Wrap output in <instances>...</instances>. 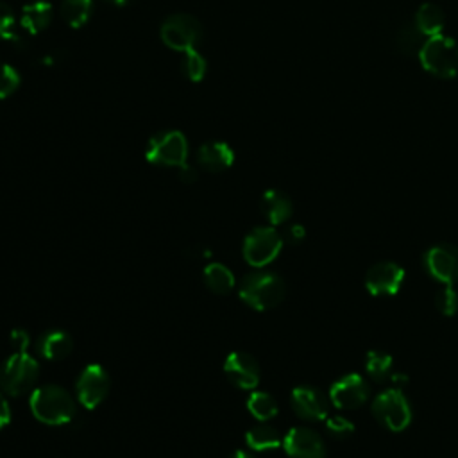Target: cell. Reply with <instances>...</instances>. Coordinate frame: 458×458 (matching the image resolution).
Listing matches in <instances>:
<instances>
[{
	"mask_svg": "<svg viewBox=\"0 0 458 458\" xmlns=\"http://www.w3.org/2000/svg\"><path fill=\"white\" fill-rule=\"evenodd\" d=\"M30 413L47 426H63L75 419L77 401L61 385L47 383L36 386L29 397Z\"/></svg>",
	"mask_w": 458,
	"mask_h": 458,
	"instance_id": "6da1fadb",
	"label": "cell"
},
{
	"mask_svg": "<svg viewBox=\"0 0 458 458\" xmlns=\"http://www.w3.org/2000/svg\"><path fill=\"white\" fill-rule=\"evenodd\" d=\"M238 295L249 308L265 311L277 306L284 299L286 286L277 274L258 268L240 281Z\"/></svg>",
	"mask_w": 458,
	"mask_h": 458,
	"instance_id": "7a4b0ae2",
	"label": "cell"
},
{
	"mask_svg": "<svg viewBox=\"0 0 458 458\" xmlns=\"http://www.w3.org/2000/svg\"><path fill=\"white\" fill-rule=\"evenodd\" d=\"M39 376V363L29 349H13V354L0 367V390L18 397L32 392Z\"/></svg>",
	"mask_w": 458,
	"mask_h": 458,
	"instance_id": "3957f363",
	"label": "cell"
},
{
	"mask_svg": "<svg viewBox=\"0 0 458 458\" xmlns=\"http://www.w3.org/2000/svg\"><path fill=\"white\" fill-rule=\"evenodd\" d=\"M419 59L426 72L442 79H453L458 75V41L442 34L428 38L419 52Z\"/></svg>",
	"mask_w": 458,
	"mask_h": 458,
	"instance_id": "277c9868",
	"label": "cell"
},
{
	"mask_svg": "<svg viewBox=\"0 0 458 458\" xmlns=\"http://www.w3.org/2000/svg\"><path fill=\"white\" fill-rule=\"evenodd\" d=\"M372 413L381 426L390 431H403L410 426L413 411L408 397L399 388H388L372 401Z\"/></svg>",
	"mask_w": 458,
	"mask_h": 458,
	"instance_id": "5b68a950",
	"label": "cell"
},
{
	"mask_svg": "<svg viewBox=\"0 0 458 458\" xmlns=\"http://www.w3.org/2000/svg\"><path fill=\"white\" fill-rule=\"evenodd\" d=\"M281 247L283 236L279 234V231L272 225H259L245 236L242 254L250 267L263 268L279 256Z\"/></svg>",
	"mask_w": 458,
	"mask_h": 458,
	"instance_id": "8992f818",
	"label": "cell"
},
{
	"mask_svg": "<svg viewBox=\"0 0 458 458\" xmlns=\"http://www.w3.org/2000/svg\"><path fill=\"white\" fill-rule=\"evenodd\" d=\"M145 157L157 166L181 168L188 159V141L179 131L159 132L148 140Z\"/></svg>",
	"mask_w": 458,
	"mask_h": 458,
	"instance_id": "52a82bcc",
	"label": "cell"
},
{
	"mask_svg": "<svg viewBox=\"0 0 458 458\" xmlns=\"http://www.w3.org/2000/svg\"><path fill=\"white\" fill-rule=\"evenodd\" d=\"M161 39L163 43L179 52H188L197 48L202 39V25L195 16L179 13L168 16L161 25Z\"/></svg>",
	"mask_w": 458,
	"mask_h": 458,
	"instance_id": "ba28073f",
	"label": "cell"
},
{
	"mask_svg": "<svg viewBox=\"0 0 458 458\" xmlns=\"http://www.w3.org/2000/svg\"><path fill=\"white\" fill-rule=\"evenodd\" d=\"M75 394H77V401L88 410H93L98 404H102L109 394L107 370L98 363L86 365L77 376Z\"/></svg>",
	"mask_w": 458,
	"mask_h": 458,
	"instance_id": "9c48e42d",
	"label": "cell"
},
{
	"mask_svg": "<svg viewBox=\"0 0 458 458\" xmlns=\"http://www.w3.org/2000/svg\"><path fill=\"white\" fill-rule=\"evenodd\" d=\"M426 272L442 284H454L458 281V247L451 243H438L429 247L422 258Z\"/></svg>",
	"mask_w": 458,
	"mask_h": 458,
	"instance_id": "30bf717a",
	"label": "cell"
},
{
	"mask_svg": "<svg viewBox=\"0 0 458 458\" xmlns=\"http://www.w3.org/2000/svg\"><path fill=\"white\" fill-rule=\"evenodd\" d=\"M369 383L360 374H345L338 377L329 388V399L336 408L352 410L369 399Z\"/></svg>",
	"mask_w": 458,
	"mask_h": 458,
	"instance_id": "8fae6325",
	"label": "cell"
},
{
	"mask_svg": "<svg viewBox=\"0 0 458 458\" xmlns=\"http://www.w3.org/2000/svg\"><path fill=\"white\" fill-rule=\"evenodd\" d=\"M283 449L290 458H324L326 444L322 437L306 426H295L283 437Z\"/></svg>",
	"mask_w": 458,
	"mask_h": 458,
	"instance_id": "7c38bea8",
	"label": "cell"
},
{
	"mask_svg": "<svg viewBox=\"0 0 458 458\" xmlns=\"http://www.w3.org/2000/svg\"><path fill=\"white\" fill-rule=\"evenodd\" d=\"M224 374L231 385L242 390L256 388L261 376L256 358L243 351H234L225 358Z\"/></svg>",
	"mask_w": 458,
	"mask_h": 458,
	"instance_id": "4fadbf2b",
	"label": "cell"
},
{
	"mask_svg": "<svg viewBox=\"0 0 458 458\" xmlns=\"http://www.w3.org/2000/svg\"><path fill=\"white\" fill-rule=\"evenodd\" d=\"M404 281V270L394 261H379L365 274V288L372 295H395Z\"/></svg>",
	"mask_w": 458,
	"mask_h": 458,
	"instance_id": "5bb4252c",
	"label": "cell"
},
{
	"mask_svg": "<svg viewBox=\"0 0 458 458\" xmlns=\"http://www.w3.org/2000/svg\"><path fill=\"white\" fill-rule=\"evenodd\" d=\"M292 408L297 417L304 420H324L327 417L329 403L327 397L315 386L301 385L292 390Z\"/></svg>",
	"mask_w": 458,
	"mask_h": 458,
	"instance_id": "9a60e30c",
	"label": "cell"
},
{
	"mask_svg": "<svg viewBox=\"0 0 458 458\" xmlns=\"http://www.w3.org/2000/svg\"><path fill=\"white\" fill-rule=\"evenodd\" d=\"M199 165L213 174L227 170L234 161L233 148L224 141H209L204 143L197 152Z\"/></svg>",
	"mask_w": 458,
	"mask_h": 458,
	"instance_id": "2e32d148",
	"label": "cell"
},
{
	"mask_svg": "<svg viewBox=\"0 0 458 458\" xmlns=\"http://www.w3.org/2000/svg\"><path fill=\"white\" fill-rule=\"evenodd\" d=\"M73 349V338L64 329L45 331L38 340V352L48 361H59L66 358Z\"/></svg>",
	"mask_w": 458,
	"mask_h": 458,
	"instance_id": "e0dca14e",
	"label": "cell"
},
{
	"mask_svg": "<svg viewBox=\"0 0 458 458\" xmlns=\"http://www.w3.org/2000/svg\"><path fill=\"white\" fill-rule=\"evenodd\" d=\"M259 209H261L263 216L270 222V225H279V224H284L292 216L293 204L286 193H283L279 190H267L261 195Z\"/></svg>",
	"mask_w": 458,
	"mask_h": 458,
	"instance_id": "ac0fdd59",
	"label": "cell"
},
{
	"mask_svg": "<svg viewBox=\"0 0 458 458\" xmlns=\"http://www.w3.org/2000/svg\"><path fill=\"white\" fill-rule=\"evenodd\" d=\"M245 444L250 451H270L283 445V437L274 426L259 422L245 433Z\"/></svg>",
	"mask_w": 458,
	"mask_h": 458,
	"instance_id": "d6986e66",
	"label": "cell"
},
{
	"mask_svg": "<svg viewBox=\"0 0 458 458\" xmlns=\"http://www.w3.org/2000/svg\"><path fill=\"white\" fill-rule=\"evenodd\" d=\"M52 21V5L48 2L38 0L32 4H27L21 9V18L20 23L21 27L29 32V34H38L43 29L48 27V23Z\"/></svg>",
	"mask_w": 458,
	"mask_h": 458,
	"instance_id": "ffe728a7",
	"label": "cell"
},
{
	"mask_svg": "<svg viewBox=\"0 0 458 458\" xmlns=\"http://www.w3.org/2000/svg\"><path fill=\"white\" fill-rule=\"evenodd\" d=\"M413 23L422 32V36L428 39V38L442 34V29L445 25V18H444V13L438 5L428 2V4H422L417 9Z\"/></svg>",
	"mask_w": 458,
	"mask_h": 458,
	"instance_id": "44dd1931",
	"label": "cell"
},
{
	"mask_svg": "<svg viewBox=\"0 0 458 458\" xmlns=\"http://www.w3.org/2000/svg\"><path fill=\"white\" fill-rule=\"evenodd\" d=\"M204 284L218 295H227L234 288V274L224 263H209L202 270Z\"/></svg>",
	"mask_w": 458,
	"mask_h": 458,
	"instance_id": "7402d4cb",
	"label": "cell"
},
{
	"mask_svg": "<svg viewBox=\"0 0 458 458\" xmlns=\"http://www.w3.org/2000/svg\"><path fill=\"white\" fill-rule=\"evenodd\" d=\"M424 41H426V38L422 36V32L417 29V25L413 21L403 23L395 34V45H397L399 52H403L406 55H419Z\"/></svg>",
	"mask_w": 458,
	"mask_h": 458,
	"instance_id": "603a6c76",
	"label": "cell"
},
{
	"mask_svg": "<svg viewBox=\"0 0 458 458\" xmlns=\"http://www.w3.org/2000/svg\"><path fill=\"white\" fill-rule=\"evenodd\" d=\"M247 410L259 422H267L274 419L279 411L276 399L268 392H252L247 399Z\"/></svg>",
	"mask_w": 458,
	"mask_h": 458,
	"instance_id": "cb8c5ba5",
	"label": "cell"
},
{
	"mask_svg": "<svg viewBox=\"0 0 458 458\" xmlns=\"http://www.w3.org/2000/svg\"><path fill=\"white\" fill-rule=\"evenodd\" d=\"M93 9V0H63L61 2V16L73 29L82 27Z\"/></svg>",
	"mask_w": 458,
	"mask_h": 458,
	"instance_id": "d4e9b609",
	"label": "cell"
},
{
	"mask_svg": "<svg viewBox=\"0 0 458 458\" xmlns=\"http://www.w3.org/2000/svg\"><path fill=\"white\" fill-rule=\"evenodd\" d=\"M365 370L370 379L383 383L392 374V356L383 351H369L365 356Z\"/></svg>",
	"mask_w": 458,
	"mask_h": 458,
	"instance_id": "484cf974",
	"label": "cell"
},
{
	"mask_svg": "<svg viewBox=\"0 0 458 458\" xmlns=\"http://www.w3.org/2000/svg\"><path fill=\"white\" fill-rule=\"evenodd\" d=\"M206 70H208V63H206V59L202 57V54L197 48L184 52L182 72H184V75L190 81H193V82L202 81L204 75H206Z\"/></svg>",
	"mask_w": 458,
	"mask_h": 458,
	"instance_id": "4316f807",
	"label": "cell"
},
{
	"mask_svg": "<svg viewBox=\"0 0 458 458\" xmlns=\"http://www.w3.org/2000/svg\"><path fill=\"white\" fill-rule=\"evenodd\" d=\"M435 306L442 315H454L458 311V292L453 284H444L435 293Z\"/></svg>",
	"mask_w": 458,
	"mask_h": 458,
	"instance_id": "83f0119b",
	"label": "cell"
},
{
	"mask_svg": "<svg viewBox=\"0 0 458 458\" xmlns=\"http://www.w3.org/2000/svg\"><path fill=\"white\" fill-rule=\"evenodd\" d=\"M326 429L333 438H349L354 433V424L340 415L326 417Z\"/></svg>",
	"mask_w": 458,
	"mask_h": 458,
	"instance_id": "f1b7e54d",
	"label": "cell"
},
{
	"mask_svg": "<svg viewBox=\"0 0 458 458\" xmlns=\"http://www.w3.org/2000/svg\"><path fill=\"white\" fill-rule=\"evenodd\" d=\"M0 39L20 41V36L14 30V13L4 2H0Z\"/></svg>",
	"mask_w": 458,
	"mask_h": 458,
	"instance_id": "f546056e",
	"label": "cell"
},
{
	"mask_svg": "<svg viewBox=\"0 0 458 458\" xmlns=\"http://www.w3.org/2000/svg\"><path fill=\"white\" fill-rule=\"evenodd\" d=\"M20 86L18 72L5 63H0V98L9 97Z\"/></svg>",
	"mask_w": 458,
	"mask_h": 458,
	"instance_id": "4dcf8cb0",
	"label": "cell"
},
{
	"mask_svg": "<svg viewBox=\"0 0 458 458\" xmlns=\"http://www.w3.org/2000/svg\"><path fill=\"white\" fill-rule=\"evenodd\" d=\"M304 236H306L304 225H301V224H290V225L286 227V231H284L283 240H286V242L292 243V245H297V243H301V242L304 240Z\"/></svg>",
	"mask_w": 458,
	"mask_h": 458,
	"instance_id": "1f68e13d",
	"label": "cell"
},
{
	"mask_svg": "<svg viewBox=\"0 0 458 458\" xmlns=\"http://www.w3.org/2000/svg\"><path fill=\"white\" fill-rule=\"evenodd\" d=\"M9 342H11V347L13 349H29V344H30V336L25 329H13L11 331V336H9Z\"/></svg>",
	"mask_w": 458,
	"mask_h": 458,
	"instance_id": "d6a6232c",
	"label": "cell"
},
{
	"mask_svg": "<svg viewBox=\"0 0 458 458\" xmlns=\"http://www.w3.org/2000/svg\"><path fill=\"white\" fill-rule=\"evenodd\" d=\"M9 422H11V408L4 392L0 390V429L5 428Z\"/></svg>",
	"mask_w": 458,
	"mask_h": 458,
	"instance_id": "836d02e7",
	"label": "cell"
},
{
	"mask_svg": "<svg viewBox=\"0 0 458 458\" xmlns=\"http://www.w3.org/2000/svg\"><path fill=\"white\" fill-rule=\"evenodd\" d=\"M179 179H181L182 182H193V181L197 179V172L186 163V165H182V166L179 168Z\"/></svg>",
	"mask_w": 458,
	"mask_h": 458,
	"instance_id": "e575fe53",
	"label": "cell"
},
{
	"mask_svg": "<svg viewBox=\"0 0 458 458\" xmlns=\"http://www.w3.org/2000/svg\"><path fill=\"white\" fill-rule=\"evenodd\" d=\"M390 381L394 388L403 390L408 385V376L406 374H390Z\"/></svg>",
	"mask_w": 458,
	"mask_h": 458,
	"instance_id": "d590c367",
	"label": "cell"
},
{
	"mask_svg": "<svg viewBox=\"0 0 458 458\" xmlns=\"http://www.w3.org/2000/svg\"><path fill=\"white\" fill-rule=\"evenodd\" d=\"M229 458H258L252 451H247V449H236L229 454Z\"/></svg>",
	"mask_w": 458,
	"mask_h": 458,
	"instance_id": "8d00e7d4",
	"label": "cell"
},
{
	"mask_svg": "<svg viewBox=\"0 0 458 458\" xmlns=\"http://www.w3.org/2000/svg\"><path fill=\"white\" fill-rule=\"evenodd\" d=\"M106 2H109V4H114V5H122V4H125V0H106Z\"/></svg>",
	"mask_w": 458,
	"mask_h": 458,
	"instance_id": "74e56055",
	"label": "cell"
}]
</instances>
